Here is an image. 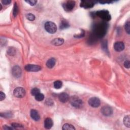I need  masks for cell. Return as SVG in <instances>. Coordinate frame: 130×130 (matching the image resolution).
I'll return each mask as SVG.
<instances>
[{"mask_svg":"<svg viewBox=\"0 0 130 130\" xmlns=\"http://www.w3.org/2000/svg\"><path fill=\"white\" fill-rule=\"evenodd\" d=\"M108 24L105 21L99 22L95 24L92 29V35L96 38H101L106 34Z\"/></svg>","mask_w":130,"mask_h":130,"instance_id":"6da1fadb","label":"cell"},{"mask_svg":"<svg viewBox=\"0 0 130 130\" xmlns=\"http://www.w3.org/2000/svg\"><path fill=\"white\" fill-rule=\"evenodd\" d=\"M96 15L101 18L104 21H109L111 19V15L108 11L107 10H100L98 11L95 13Z\"/></svg>","mask_w":130,"mask_h":130,"instance_id":"7a4b0ae2","label":"cell"},{"mask_svg":"<svg viewBox=\"0 0 130 130\" xmlns=\"http://www.w3.org/2000/svg\"><path fill=\"white\" fill-rule=\"evenodd\" d=\"M45 30L50 34H54L57 31V27L53 22L47 21L44 25Z\"/></svg>","mask_w":130,"mask_h":130,"instance_id":"3957f363","label":"cell"},{"mask_svg":"<svg viewBox=\"0 0 130 130\" xmlns=\"http://www.w3.org/2000/svg\"><path fill=\"white\" fill-rule=\"evenodd\" d=\"M70 103L73 107L76 108H80L83 105V102L78 96H73L70 99Z\"/></svg>","mask_w":130,"mask_h":130,"instance_id":"277c9868","label":"cell"},{"mask_svg":"<svg viewBox=\"0 0 130 130\" xmlns=\"http://www.w3.org/2000/svg\"><path fill=\"white\" fill-rule=\"evenodd\" d=\"M14 95L17 98H23L25 95V91L24 89L21 87H18L14 90Z\"/></svg>","mask_w":130,"mask_h":130,"instance_id":"5b68a950","label":"cell"},{"mask_svg":"<svg viewBox=\"0 0 130 130\" xmlns=\"http://www.w3.org/2000/svg\"><path fill=\"white\" fill-rule=\"evenodd\" d=\"M75 5V2L73 1H68L63 5V8L67 12L71 11Z\"/></svg>","mask_w":130,"mask_h":130,"instance_id":"8992f818","label":"cell"},{"mask_svg":"<svg viewBox=\"0 0 130 130\" xmlns=\"http://www.w3.org/2000/svg\"><path fill=\"white\" fill-rule=\"evenodd\" d=\"M26 71L29 72H38L41 70V67L36 65H27L24 67Z\"/></svg>","mask_w":130,"mask_h":130,"instance_id":"52a82bcc","label":"cell"},{"mask_svg":"<svg viewBox=\"0 0 130 130\" xmlns=\"http://www.w3.org/2000/svg\"><path fill=\"white\" fill-rule=\"evenodd\" d=\"M100 100L96 97L91 98L88 100V104L94 108L98 107L100 105Z\"/></svg>","mask_w":130,"mask_h":130,"instance_id":"ba28073f","label":"cell"},{"mask_svg":"<svg viewBox=\"0 0 130 130\" xmlns=\"http://www.w3.org/2000/svg\"><path fill=\"white\" fill-rule=\"evenodd\" d=\"M95 2L91 1H82L80 3V7L85 9L91 8L93 7Z\"/></svg>","mask_w":130,"mask_h":130,"instance_id":"9c48e42d","label":"cell"},{"mask_svg":"<svg viewBox=\"0 0 130 130\" xmlns=\"http://www.w3.org/2000/svg\"><path fill=\"white\" fill-rule=\"evenodd\" d=\"M101 112L102 113L106 116H110L113 113V110L112 108L109 106H105L101 109Z\"/></svg>","mask_w":130,"mask_h":130,"instance_id":"30bf717a","label":"cell"},{"mask_svg":"<svg viewBox=\"0 0 130 130\" xmlns=\"http://www.w3.org/2000/svg\"><path fill=\"white\" fill-rule=\"evenodd\" d=\"M12 73L13 75L16 78H19L21 75V68L18 66H15L12 68Z\"/></svg>","mask_w":130,"mask_h":130,"instance_id":"8fae6325","label":"cell"},{"mask_svg":"<svg viewBox=\"0 0 130 130\" xmlns=\"http://www.w3.org/2000/svg\"><path fill=\"white\" fill-rule=\"evenodd\" d=\"M58 97L59 101L62 103H66L68 102L69 100V95L65 92H62V93L59 94Z\"/></svg>","mask_w":130,"mask_h":130,"instance_id":"7c38bea8","label":"cell"},{"mask_svg":"<svg viewBox=\"0 0 130 130\" xmlns=\"http://www.w3.org/2000/svg\"><path fill=\"white\" fill-rule=\"evenodd\" d=\"M114 48L116 51L120 52L125 49V45L123 42H117L114 44Z\"/></svg>","mask_w":130,"mask_h":130,"instance_id":"4fadbf2b","label":"cell"},{"mask_svg":"<svg viewBox=\"0 0 130 130\" xmlns=\"http://www.w3.org/2000/svg\"><path fill=\"white\" fill-rule=\"evenodd\" d=\"M30 114H31V117L35 121H38L40 120V117L39 116V114L38 113V111H36V110L35 109L31 110Z\"/></svg>","mask_w":130,"mask_h":130,"instance_id":"5bb4252c","label":"cell"},{"mask_svg":"<svg viewBox=\"0 0 130 130\" xmlns=\"http://www.w3.org/2000/svg\"><path fill=\"white\" fill-rule=\"evenodd\" d=\"M53 125V121L50 118H47L44 121V127L46 129H50Z\"/></svg>","mask_w":130,"mask_h":130,"instance_id":"9a60e30c","label":"cell"},{"mask_svg":"<svg viewBox=\"0 0 130 130\" xmlns=\"http://www.w3.org/2000/svg\"><path fill=\"white\" fill-rule=\"evenodd\" d=\"M64 43V40L60 38H55L51 42V43L54 46H60V45H62Z\"/></svg>","mask_w":130,"mask_h":130,"instance_id":"2e32d148","label":"cell"},{"mask_svg":"<svg viewBox=\"0 0 130 130\" xmlns=\"http://www.w3.org/2000/svg\"><path fill=\"white\" fill-rule=\"evenodd\" d=\"M55 65V59L54 58H51L48 59L46 63V66L48 68H53Z\"/></svg>","mask_w":130,"mask_h":130,"instance_id":"e0dca14e","label":"cell"},{"mask_svg":"<svg viewBox=\"0 0 130 130\" xmlns=\"http://www.w3.org/2000/svg\"><path fill=\"white\" fill-rule=\"evenodd\" d=\"M69 27V24L68 23V22L67 21H66V20H63L61 21V23L60 24V29H65Z\"/></svg>","mask_w":130,"mask_h":130,"instance_id":"ac0fdd59","label":"cell"},{"mask_svg":"<svg viewBox=\"0 0 130 130\" xmlns=\"http://www.w3.org/2000/svg\"><path fill=\"white\" fill-rule=\"evenodd\" d=\"M62 129L63 130H75V128H74V126L72 125L66 124L63 125Z\"/></svg>","mask_w":130,"mask_h":130,"instance_id":"d6986e66","label":"cell"},{"mask_svg":"<svg viewBox=\"0 0 130 130\" xmlns=\"http://www.w3.org/2000/svg\"><path fill=\"white\" fill-rule=\"evenodd\" d=\"M124 123L126 127L128 128L130 127V120L129 116H127L125 117L124 119Z\"/></svg>","mask_w":130,"mask_h":130,"instance_id":"ffe728a7","label":"cell"},{"mask_svg":"<svg viewBox=\"0 0 130 130\" xmlns=\"http://www.w3.org/2000/svg\"><path fill=\"white\" fill-rule=\"evenodd\" d=\"M62 85H63V83L62 82V81L59 80L55 81L53 83V86L54 88H55L56 89L61 88L62 87Z\"/></svg>","mask_w":130,"mask_h":130,"instance_id":"44dd1931","label":"cell"},{"mask_svg":"<svg viewBox=\"0 0 130 130\" xmlns=\"http://www.w3.org/2000/svg\"><path fill=\"white\" fill-rule=\"evenodd\" d=\"M44 99V96L42 93H39L35 96V99L38 101H42Z\"/></svg>","mask_w":130,"mask_h":130,"instance_id":"7402d4cb","label":"cell"},{"mask_svg":"<svg viewBox=\"0 0 130 130\" xmlns=\"http://www.w3.org/2000/svg\"><path fill=\"white\" fill-rule=\"evenodd\" d=\"M7 53L10 55H11V56H13V55H15L16 53V50L15 49V48L13 47H10L9 49H8V51H7Z\"/></svg>","mask_w":130,"mask_h":130,"instance_id":"603a6c76","label":"cell"},{"mask_svg":"<svg viewBox=\"0 0 130 130\" xmlns=\"http://www.w3.org/2000/svg\"><path fill=\"white\" fill-rule=\"evenodd\" d=\"M26 17L29 21H34L35 19V16L32 13H28L26 15Z\"/></svg>","mask_w":130,"mask_h":130,"instance_id":"cb8c5ba5","label":"cell"},{"mask_svg":"<svg viewBox=\"0 0 130 130\" xmlns=\"http://www.w3.org/2000/svg\"><path fill=\"white\" fill-rule=\"evenodd\" d=\"M40 93V90L38 88H34L32 89V90L31 91V94L32 96H36L37 94H38Z\"/></svg>","mask_w":130,"mask_h":130,"instance_id":"d4e9b609","label":"cell"},{"mask_svg":"<svg viewBox=\"0 0 130 130\" xmlns=\"http://www.w3.org/2000/svg\"><path fill=\"white\" fill-rule=\"evenodd\" d=\"M18 12V6L17 5V4L15 3V5L14 6V9H13V15L15 17L17 16V15Z\"/></svg>","mask_w":130,"mask_h":130,"instance_id":"484cf974","label":"cell"},{"mask_svg":"<svg viewBox=\"0 0 130 130\" xmlns=\"http://www.w3.org/2000/svg\"><path fill=\"white\" fill-rule=\"evenodd\" d=\"M130 23L129 21L127 22L125 24V30L126 32H127V33L128 34H130Z\"/></svg>","mask_w":130,"mask_h":130,"instance_id":"4316f807","label":"cell"},{"mask_svg":"<svg viewBox=\"0 0 130 130\" xmlns=\"http://www.w3.org/2000/svg\"><path fill=\"white\" fill-rule=\"evenodd\" d=\"M25 2L29 4L31 6L35 5L36 4V3H37V1H35V0H29V1H25Z\"/></svg>","mask_w":130,"mask_h":130,"instance_id":"83f0119b","label":"cell"},{"mask_svg":"<svg viewBox=\"0 0 130 130\" xmlns=\"http://www.w3.org/2000/svg\"><path fill=\"white\" fill-rule=\"evenodd\" d=\"M6 98V96H5V94L4 93V92H3L2 91H1L0 92V100L1 101H3V100H4Z\"/></svg>","mask_w":130,"mask_h":130,"instance_id":"f1b7e54d","label":"cell"},{"mask_svg":"<svg viewBox=\"0 0 130 130\" xmlns=\"http://www.w3.org/2000/svg\"><path fill=\"white\" fill-rule=\"evenodd\" d=\"M124 66L127 69H129L130 67V61L129 60L125 61V62L124 63Z\"/></svg>","mask_w":130,"mask_h":130,"instance_id":"f546056e","label":"cell"},{"mask_svg":"<svg viewBox=\"0 0 130 130\" xmlns=\"http://www.w3.org/2000/svg\"><path fill=\"white\" fill-rule=\"evenodd\" d=\"M2 2L3 3V4L7 5L10 4L11 2V1H10V0H4V1H2Z\"/></svg>","mask_w":130,"mask_h":130,"instance_id":"4dcf8cb0","label":"cell"},{"mask_svg":"<svg viewBox=\"0 0 130 130\" xmlns=\"http://www.w3.org/2000/svg\"><path fill=\"white\" fill-rule=\"evenodd\" d=\"M12 126L14 128H20L21 127V126L20 125L18 124H16V123H13L12 124Z\"/></svg>","mask_w":130,"mask_h":130,"instance_id":"1f68e13d","label":"cell"},{"mask_svg":"<svg viewBox=\"0 0 130 130\" xmlns=\"http://www.w3.org/2000/svg\"><path fill=\"white\" fill-rule=\"evenodd\" d=\"M3 128L5 130H12V129H13V128H11L10 127H8L7 125H4Z\"/></svg>","mask_w":130,"mask_h":130,"instance_id":"d6a6232c","label":"cell"},{"mask_svg":"<svg viewBox=\"0 0 130 130\" xmlns=\"http://www.w3.org/2000/svg\"><path fill=\"white\" fill-rule=\"evenodd\" d=\"M2 5H1V4H0V10H2Z\"/></svg>","mask_w":130,"mask_h":130,"instance_id":"836d02e7","label":"cell"}]
</instances>
